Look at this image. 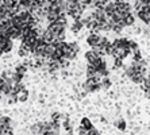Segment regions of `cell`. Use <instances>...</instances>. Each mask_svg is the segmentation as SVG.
Wrapping results in <instances>:
<instances>
[{
	"label": "cell",
	"instance_id": "10",
	"mask_svg": "<svg viewBox=\"0 0 150 135\" xmlns=\"http://www.w3.org/2000/svg\"><path fill=\"white\" fill-rule=\"evenodd\" d=\"M134 22H135V16H134L133 12H129V14L123 15V23H125L126 27L127 26H133Z\"/></svg>",
	"mask_w": 150,
	"mask_h": 135
},
{
	"label": "cell",
	"instance_id": "2",
	"mask_svg": "<svg viewBox=\"0 0 150 135\" xmlns=\"http://www.w3.org/2000/svg\"><path fill=\"white\" fill-rule=\"evenodd\" d=\"M80 52V46L77 42H65V45H64V54H65V58L72 61L77 57Z\"/></svg>",
	"mask_w": 150,
	"mask_h": 135
},
{
	"label": "cell",
	"instance_id": "25",
	"mask_svg": "<svg viewBox=\"0 0 150 135\" xmlns=\"http://www.w3.org/2000/svg\"><path fill=\"white\" fill-rule=\"evenodd\" d=\"M65 0H47L49 4H62Z\"/></svg>",
	"mask_w": 150,
	"mask_h": 135
},
{
	"label": "cell",
	"instance_id": "12",
	"mask_svg": "<svg viewBox=\"0 0 150 135\" xmlns=\"http://www.w3.org/2000/svg\"><path fill=\"white\" fill-rule=\"evenodd\" d=\"M10 93H12V84L7 83V81H4L3 85H1V95L8 96Z\"/></svg>",
	"mask_w": 150,
	"mask_h": 135
},
{
	"label": "cell",
	"instance_id": "11",
	"mask_svg": "<svg viewBox=\"0 0 150 135\" xmlns=\"http://www.w3.org/2000/svg\"><path fill=\"white\" fill-rule=\"evenodd\" d=\"M27 70H28V66L26 65V62H21L15 66V72L19 73L21 76H25L26 73H27Z\"/></svg>",
	"mask_w": 150,
	"mask_h": 135
},
{
	"label": "cell",
	"instance_id": "29",
	"mask_svg": "<svg viewBox=\"0 0 150 135\" xmlns=\"http://www.w3.org/2000/svg\"><path fill=\"white\" fill-rule=\"evenodd\" d=\"M1 20H3V19H1V18H0V22H1Z\"/></svg>",
	"mask_w": 150,
	"mask_h": 135
},
{
	"label": "cell",
	"instance_id": "1",
	"mask_svg": "<svg viewBox=\"0 0 150 135\" xmlns=\"http://www.w3.org/2000/svg\"><path fill=\"white\" fill-rule=\"evenodd\" d=\"M131 54V49H130V41L126 38H119L112 42L111 49V56L112 58H122L125 59Z\"/></svg>",
	"mask_w": 150,
	"mask_h": 135
},
{
	"label": "cell",
	"instance_id": "19",
	"mask_svg": "<svg viewBox=\"0 0 150 135\" xmlns=\"http://www.w3.org/2000/svg\"><path fill=\"white\" fill-rule=\"evenodd\" d=\"M33 6L34 8H38V7H45L46 4H47V0H31Z\"/></svg>",
	"mask_w": 150,
	"mask_h": 135
},
{
	"label": "cell",
	"instance_id": "15",
	"mask_svg": "<svg viewBox=\"0 0 150 135\" xmlns=\"http://www.w3.org/2000/svg\"><path fill=\"white\" fill-rule=\"evenodd\" d=\"M18 99H19V101H21V103L27 101V99H28V90L26 89V88H23V89L18 93Z\"/></svg>",
	"mask_w": 150,
	"mask_h": 135
},
{
	"label": "cell",
	"instance_id": "20",
	"mask_svg": "<svg viewBox=\"0 0 150 135\" xmlns=\"http://www.w3.org/2000/svg\"><path fill=\"white\" fill-rule=\"evenodd\" d=\"M133 61H141L142 59V54H141V52H139V49H137V50H134L133 53Z\"/></svg>",
	"mask_w": 150,
	"mask_h": 135
},
{
	"label": "cell",
	"instance_id": "5",
	"mask_svg": "<svg viewBox=\"0 0 150 135\" xmlns=\"http://www.w3.org/2000/svg\"><path fill=\"white\" fill-rule=\"evenodd\" d=\"M116 12L120 15H126L129 12H133V7L130 6L129 1H118L116 3Z\"/></svg>",
	"mask_w": 150,
	"mask_h": 135
},
{
	"label": "cell",
	"instance_id": "27",
	"mask_svg": "<svg viewBox=\"0 0 150 135\" xmlns=\"http://www.w3.org/2000/svg\"><path fill=\"white\" fill-rule=\"evenodd\" d=\"M0 78H1V69H0Z\"/></svg>",
	"mask_w": 150,
	"mask_h": 135
},
{
	"label": "cell",
	"instance_id": "17",
	"mask_svg": "<svg viewBox=\"0 0 150 135\" xmlns=\"http://www.w3.org/2000/svg\"><path fill=\"white\" fill-rule=\"evenodd\" d=\"M64 120V115L62 114H59V112H54V114L52 115V122H56V123H62Z\"/></svg>",
	"mask_w": 150,
	"mask_h": 135
},
{
	"label": "cell",
	"instance_id": "3",
	"mask_svg": "<svg viewBox=\"0 0 150 135\" xmlns=\"http://www.w3.org/2000/svg\"><path fill=\"white\" fill-rule=\"evenodd\" d=\"M83 89L87 93H92V92H98L100 89V78L96 77H87V81L84 83Z\"/></svg>",
	"mask_w": 150,
	"mask_h": 135
},
{
	"label": "cell",
	"instance_id": "18",
	"mask_svg": "<svg viewBox=\"0 0 150 135\" xmlns=\"http://www.w3.org/2000/svg\"><path fill=\"white\" fill-rule=\"evenodd\" d=\"M18 101H19V99H18V95L14 93V92H12V93H10L7 96V103L8 104H15V103H18Z\"/></svg>",
	"mask_w": 150,
	"mask_h": 135
},
{
	"label": "cell",
	"instance_id": "24",
	"mask_svg": "<svg viewBox=\"0 0 150 135\" xmlns=\"http://www.w3.org/2000/svg\"><path fill=\"white\" fill-rule=\"evenodd\" d=\"M130 49H131V53H133L134 50H137V49H138V45H137V42L130 41Z\"/></svg>",
	"mask_w": 150,
	"mask_h": 135
},
{
	"label": "cell",
	"instance_id": "9",
	"mask_svg": "<svg viewBox=\"0 0 150 135\" xmlns=\"http://www.w3.org/2000/svg\"><path fill=\"white\" fill-rule=\"evenodd\" d=\"M83 28H84L83 20H81V19H73V23L70 26V30L73 33H79V31H81Z\"/></svg>",
	"mask_w": 150,
	"mask_h": 135
},
{
	"label": "cell",
	"instance_id": "4",
	"mask_svg": "<svg viewBox=\"0 0 150 135\" xmlns=\"http://www.w3.org/2000/svg\"><path fill=\"white\" fill-rule=\"evenodd\" d=\"M34 6L31 0H18V11L19 12H34Z\"/></svg>",
	"mask_w": 150,
	"mask_h": 135
},
{
	"label": "cell",
	"instance_id": "22",
	"mask_svg": "<svg viewBox=\"0 0 150 135\" xmlns=\"http://www.w3.org/2000/svg\"><path fill=\"white\" fill-rule=\"evenodd\" d=\"M115 126H116L118 128H120V130H125L126 123H125V120H123V119H119V120L115 122Z\"/></svg>",
	"mask_w": 150,
	"mask_h": 135
},
{
	"label": "cell",
	"instance_id": "26",
	"mask_svg": "<svg viewBox=\"0 0 150 135\" xmlns=\"http://www.w3.org/2000/svg\"><path fill=\"white\" fill-rule=\"evenodd\" d=\"M118 1H129V0H116V3H118Z\"/></svg>",
	"mask_w": 150,
	"mask_h": 135
},
{
	"label": "cell",
	"instance_id": "28",
	"mask_svg": "<svg viewBox=\"0 0 150 135\" xmlns=\"http://www.w3.org/2000/svg\"><path fill=\"white\" fill-rule=\"evenodd\" d=\"M0 100H1V93H0Z\"/></svg>",
	"mask_w": 150,
	"mask_h": 135
},
{
	"label": "cell",
	"instance_id": "13",
	"mask_svg": "<svg viewBox=\"0 0 150 135\" xmlns=\"http://www.w3.org/2000/svg\"><path fill=\"white\" fill-rule=\"evenodd\" d=\"M0 126L12 128V120H11L10 116H1V118H0Z\"/></svg>",
	"mask_w": 150,
	"mask_h": 135
},
{
	"label": "cell",
	"instance_id": "6",
	"mask_svg": "<svg viewBox=\"0 0 150 135\" xmlns=\"http://www.w3.org/2000/svg\"><path fill=\"white\" fill-rule=\"evenodd\" d=\"M101 39V35L99 34V33H91V34L87 37V43L89 46H91V49L93 47V46H96L100 42Z\"/></svg>",
	"mask_w": 150,
	"mask_h": 135
},
{
	"label": "cell",
	"instance_id": "14",
	"mask_svg": "<svg viewBox=\"0 0 150 135\" xmlns=\"http://www.w3.org/2000/svg\"><path fill=\"white\" fill-rule=\"evenodd\" d=\"M111 87V80L108 77H101L100 78V89H108Z\"/></svg>",
	"mask_w": 150,
	"mask_h": 135
},
{
	"label": "cell",
	"instance_id": "16",
	"mask_svg": "<svg viewBox=\"0 0 150 135\" xmlns=\"http://www.w3.org/2000/svg\"><path fill=\"white\" fill-rule=\"evenodd\" d=\"M81 127H84L85 130H91V128H93V124L88 118H83L81 119Z\"/></svg>",
	"mask_w": 150,
	"mask_h": 135
},
{
	"label": "cell",
	"instance_id": "23",
	"mask_svg": "<svg viewBox=\"0 0 150 135\" xmlns=\"http://www.w3.org/2000/svg\"><path fill=\"white\" fill-rule=\"evenodd\" d=\"M87 135H100V132L96 130V128H91V130H88V132H87Z\"/></svg>",
	"mask_w": 150,
	"mask_h": 135
},
{
	"label": "cell",
	"instance_id": "8",
	"mask_svg": "<svg viewBox=\"0 0 150 135\" xmlns=\"http://www.w3.org/2000/svg\"><path fill=\"white\" fill-rule=\"evenodd\" d=\"M99 54L96 52H93V50H88L87 53H85V59H87V62L88 64H92V62H95V61H96V59L99 58Z\"/></svg>",
	"mask_w": 150,
	"mask_h": 135
},
{
	"label": "cell",
	"instance_id": "7",
	"mask_svg": "<svg viewBox=\"0 0 150 135\" xmlns=\"http://www.w3.org/2000/svg\"><path fill=\"white\" fill-rule=\"evenodd\" d=\"M18 56L23 57V58H27L28 56H33V54H31V50H30L28 46H26L25 43H21L19 49H18Z\"/></svg>",
	"mask_w": 150,
	"mask_h": 135
},
{
	"label": "cell",
	"instance_id": "21",
	"mask_svg": "<svg viewBox=\"0 0 150 135\" xmlns=\"http://www.w3.org/2000/svg\"><path fill=\"white\" fill-rule=\"evenodd\" d=\"M123 68V59L122 58H114V69Z\"/></svg>",
	"mask_w": 150,
	"mask_h": 135
}]
</instances>
